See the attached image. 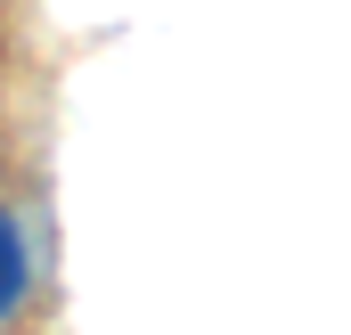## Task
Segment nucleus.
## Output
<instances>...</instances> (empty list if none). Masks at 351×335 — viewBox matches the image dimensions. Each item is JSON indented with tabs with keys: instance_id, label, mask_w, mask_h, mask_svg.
Wrapping results in <instances>:
<instances>
[{
	"instance_id": "obj_1",
	"label": "nucleus",
	"mask_w": 351,
	"mask_h": 335,
	"mask_svg": "<svg viewBox=\"0 0 351 335\" xmlns=\"http://www.w3.org/2000/svg\"><path fill=\"white\" fill-rule=\"evenodd\" d=\"M25 286H33V270H25V229L0 213V319L25 303Z\"/></svg>"
}]
</instances>
